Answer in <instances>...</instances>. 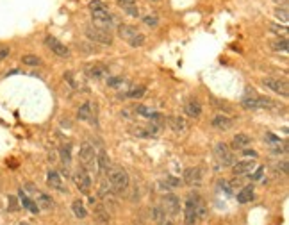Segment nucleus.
I'll use <instances>...</instances> for the list:
<instances>
[{
  "label": "nucleus",
  "instance_id": "f257e3e1",
  "mask_svg": "<svg viewBox=\"0 0 289 225\" xmlns=\"http://www.w3.org/2000/svg\"><path fill=\"white\" fill-rule=\"evenodd\" d=\"M108 177H109V184H111L112 191L123 193L127 188H129V174H127L125 168H121V166H112V168H109Z\"/></svg>",
  "mask_w": 289,
  "mask_h": 225
},
{
  "label": "nucleus",
  "instance_id": "f03ea898",
  "mask_svg": "<svg viewBox=\"0 0 289 225\" xmlns=\"http://www.w3.org/2000/svg\"><path fill=\"white\" fill-rule=\"evenodd\" d=\"M118 36H120L121 39H125V41L134 48L143 47L144 41H146L144 34L140 33L138 27H134V25H120V27H118Z\"/></svg>",
  "mask_w": 289,
  "mask_h": 225
},
{
  "label": "nucleus",
  "instance_id": "7ed1b4c3",
  "mask_svg": "<svg viewBox=\"0 0 289 225\" xmlns=\"http://www.w3.org/2000/svg\"><path fill=\"white\" fill-rule=\"evenodd\" d=\"M84 34L91 43L106 45V47H108V45H112L111 31H104V29H98V27H95V25H91V27H86Z\"/></svg>",
  "mask_w": 289,
  "mask_h": 225
},
{
  "label": "nucleus",
  "instance_id": "20e7f679",
  "mask_svg": "<svg viewBox=\"0 0 289 225\" xmlns=\"http://www.w3.org/2000/svg\"><path fill=\"white\" fill-rule=\"evenodd\" d=\"M243 108L247 109H277V104L268 97H252V99H243Z\"/></svg>",
  "mask_w": 289,
  "mask_h": 225
},
{
  "label": "nucleus",
  "instance_id": "39448f33",
  "mask_svg": "<svg viewBox=\"0 0 289 225\" xmlns=\"http://www.w3.org/2000/svg\"><path fill=\"white\" fill-rule=\"evenodd\" d=\"M91 22L95 27L104 29V31H111L114 27V16L109 11H98V13H91Z\"/></svg>",
  "mask_w": 289,
  "mask_h": 225
},
{
  "label": "nucleus",
  "instance_id": "423d86ee",
  "mask_svg": "<svg viewBox=\"0 0 289 225\" xmlns=\"http://www.w3.org/2000/svg\"><path fill=\"white\" fill-rule=\"evenodd\" d=\"M215 157L219 161L221 166H232L234 164V154L230 147H227L223 141H219L215 145Z\"/></svg>",
  "mask_w": 289,
  "mask_h": 225
},
{
  "label": "nucleus",
  "instance_id": "0eeeda50",
  "mask_svg": "<svg viewBox=\"0 0 289 225\" xmlns=\"http://www.w3.org/2000/svg\"><path fill=\"white\" fill-rule=\"evenodd\" d=\"M79 157H80V163L84 164L86 168L93 170L97 166V152H95V149L89 143H84V145L80 147Z\"/></svg>",
  "mask_w": 289,
  "mask_h": 225
},
{
  "label": "nucleus",
  "instance_id": "6e6552de",
  "mask_svg": "<svg viewBox=\"0 0 289 225\" xmlns=\"http://www.w3.org/2000/svg\"><path fill=\"white\" fill-rule=\"evenodd\" d=\"M73 183H75V186H77V189H79L80 193H84V195H88V193L91 191V186H93L89 174L82 168H79L73 174Z\"/></svg>",
  "mask_w": 289,
  "mask_h": 225
},
{
  "label": "nucleus",
  "instance_id": "1a4fd4ad",
  "mask_svg": "<svg viewBox=\"0 0 289 225\" xmlns=\"http://www.w3.org/2000/svg\"><path fill=\"white\" fill-rule=\"evenodd\" d=\"M25 189H27V191H31L34 195V202H36L37 209H45V211H48V209H52V207H54V202H52V198L48 197L47 193L34 189L33 184H27V186H25Z\"/></svg>",
  "mask_w": 289,
  "mask_h": 225
},
{
  "label": "nucleus",
  "instance_id": "9d476101",
  "mask_svg": "<svg viewBox=\"0 0 289 225\" xmlns=\"http://www.w3.org/2000/svg\"><path fill=\"white\" fill-rule=\"evenodd\" d=\"M262 84H264L268 89H271V91H275L277 95H280L282 99H288L289 97V88H288V82H286V80H279V79H271V77H268V79L262 80Z\"/></svg>",
  "mask_w": 289,
  "mask_h": 225
},
{
  "label": "nucleus",
  "instance_id": "9b49d317",
  "mask_svg": "<svg viewBox=\"0 0 289 225\" xmlns=\"http://www.w3.org/2000/svg\"><path fill=\"white\" fill-rule=\"evenodd\" d=\"M45 43H47V47L50 48L54 54H56L57 57H63V59H66V57H70V48L66 47L65 43H61L57 38L54 36H47L45 38Z\"/></svg>",
  "mask_w": 289,
  "mask_h": 225
},
{
  "label": "nucleus",
  "instance_id": "f8f14e48",
  "mask_svg": "<svg viewBox=\"0 0 289 225\" xmlns=\"http://www.w3.org/2000/svg\"><path fill=\"white\" fill-rule=\"evenodd\" d=\"M131 134L136 138H155L159 136V125L154 123V125L150 127H132L131 129Z\"/></svg>",
  "mask_w": 289,
  "mask_h": 225
},
{
  "label": "nucleus",
  "instance_id": "ddd939ff",
  "mask_svg": "<svg viewBox=\"0 0 289 225\" xmlns=\"http://www.w3.org/2000/svg\"><path fill=\"white\" fill-rule=\"evenodd\" d=\"M211 125H213V129H216V131H230L234 127V120L232 118H229L227 114H216L215 118H213V122H211Z\"/></svg>",
  "mask_w": 289,
  "mask_h": 225
},
{
  "label": "nucleus",
  "instance_id": "4468645a",
  "mask_svg": "<svg viewBox=\"0 0 289 225\" xmlns=\"http://www.w3.org/2000/svg\"><path fill=\"white\" fill-rule=\"evenodd\" d=\"M202 168H187L186 172H184V183L187 184V186H193V188H196V186H200L202 184Z\"/></svg>",
  "mask_w": 289,
  "mask_h": 225
},
{
  "label": "nucleus",
  "instance_id": "2eb2a0df",
  "mask_svg": "<svg viewBox=\"0 0 289 225\" xmlns=\"http://www.w3.org/2000/svg\"><path fill=\"white\" fill-rule=\"evenodd\" d=\"M84 72H86L88 77H91V79H95V80L102 79V77L108 75V68H106L104 65H100V63H91V65H86Z\"/></svg>",
  "mask_w": 289,
  "mask_h": 225
},
{
  "label": "nucleus",
  "instance_id": "dca6fc26",
  "mask_svg": "<svg viewBox=\"0 0 289 225\" xmlns=\"http://www.w3.org/2000/svg\"><path fill=\"white\" fill-rule=\"evenodd\" d=\"M184 220H186V225H195L196 222H198V218H196V211H195V202H193V193L187 197V200H186Z\"/></svg>",
  "mask_w": 289,
  "mask_h": 225
},
{
  "label": "nucleus",
  "instance_id": "f3484780",
  "mask_svg": "<svg viewBox=\"0 0 289 225\" xmlns=\"http://www.w3.org/2000/svg\"><path fill=\"white\" fill-rule=\"evenodd\" d=\"M164 209L172 216H177L181 213V200L175 195H166L164 197Z\"/></svg>",
  "mask_w": 289,
  "mask_h": 225
},
{
  "label": "nucleus",
  "instance_id": "a211bd4d",
  "mask_svg": "<svg viewBox=\"0 0 289 225\" xmlns=\"http://www.w3.org/2000/svg\"><path fill=\"white\" fill-rule=\"evenodd\" d=\"M253 168H255V161H252V159L238 161V163L232 164L234 175H247V174H250Z\"/></svg>",
  "mask_w": 289,
  "mask_h": 225
},
{
  "label": "nucleus",
  "instance_id": "6ab92c4d",
  "mask_svg": "<svg viewBox=\"0 0 289 225\" xmlns=\"http://www.w3.org/2000/svg\"><path fill=\"white\" fill-rule=\"evenodd\" d=\"M250 145H252V138L245 132H239L232 138V150H245Z\"/></svg>",
  "mask_w": 289,
  "mask_h": 225
},
{
  "label": "nucleus",
  "instance_id": "aec40b11",
  "mask_svg": "<svg viewBox=\"0 0 289 225\" xmlns=\"http://www.w3.org/2000/svg\"><path fill=\"white\" fill-rule=\"evenodd\" d=\"M77 118L82 120V122H93V104L84 102L77 111Z\"/></svg>",
  "mask_w": 289,
  "mask_h": 225
},
{
  "label": "nucleus",
  "instance_id": "412c9836",
  "mask_svg": "<svg viewBox=\"0 0 289 225\" xmlns=\"http://www.w3.org/2000/svg\"><path fill=\"white\" fill-rule=\"evenodd\" d=\"M47 183H48V186H50L52 189H56V191H61V193L66 191L65 188H63V181H61L59 174L54 172V170H50V172L47 174Z\"/></svg>",
  "mask_w": 289,
  "mask_h": 225
},
{
  "label": "nucleus",
  "instance_id": "4be33fe9",
  "mask_svg": "<svg viewBox=\"0 0 289 225\" xmlns=\"http://www.w3.org/2000/svg\"><path fill=\"white\" fill-rule=\"evenodd\" d=\"M184 111H186V114L189 118H198L202 114V106L198 100L191 99V100H187L186 102V108H184Z\"/></svg>",
  "mask_w": 289,
  "mask_h": 225
},
{
  "label": "nucleus",
  "instance_id": "5701e85b",
  "mask_svg": "<svg viewBox=\"0 0 289 225\" xmlns=\"http://www.w3.org/2000/svg\"><path fill=\"white\" fill-rule=\"evenodd\" d=\"M18 195H20V204H22L25 209H29L31 213H37V211H39V209H37V206H36V202H34L33 198H31L27 193H25L24 188H22V189L18 191Z\"/></svg>",
  "mask_w": 289,
  "mask_h": 225
},
{
  "label": "nucleus",
  "instance_id": "b1692460",
  "mask_svg": "<svg viewBox=\"0 0 289 225\" xmlns=\"http://www.w3.org/2000/svg\"><path fill=\"white\" fill-rule=\"evenodd\" d=\"M193 202H195V211L196 218L198 220H205L207 218V207H205V202L200 195H193Z\"/></svg>",
  "mask_w": 289,
  "mask_h": 225
},
{
  "label": "nucleus",
  "instance_id": "393cba45",
  "mask_svg": "<svg viewBox=\"0 0 289 225\" xmlns=\"http://www.w3.org/2000/svg\"><path fill=\"white\" fill-rule=\"evenodd\" d=\"M166 120H168V125H170V129H172V131H175V132H184V131H186L187 123H186V120H184L182 116H168Z\"/></svg>",
  "mask_w": 289,
  "mask_h": 225
},
{
  "label": "nucleus",
  "instance_id": "a878e982",
  "mask_svg": "<svg viewBox=\"0 0 289 225\" xmlns=\"http://www.w3.org/2000/svg\"><path fill=\"white\" fill-rule=\"evenodd\" d=\"M97 166L100 172H104V174H108V170L111 168V161H109L106 150H100L97 154Z\"/></svg>",
  "mask_w": 289,
  "mask_h": 225
},
{
  "label": "nucleus",
  "instance_id": "bb28decb",
  "mask_svg": "<svg viewBox=\"0 0 289 225\" xmlns=\"http://www.w3.org/2000/svg\"><path fill=\"white\" fill-rule=\"evenodd\" d=\"M95 206V218H97L98 222H100V224H109V213H108V209H106V206H102V204H97V202H95L93 204Z\"/></svg>",
  "mask_w": 289,
  "mask_h": 225
},
{
  "label": "nucleus",
  "instance_id": "cd10ccee",
  "mask_svg": "<svg viewBox=\"0 0 289 225\" xmlns=\"http://www.w3.org/2000/svg\"><path fill=\"white\" fill-rule=\"evenodd\" d=\"M253 198V186H245L241 191L238 193V202L239 204H248V202H252Z\"/></svg>",
  "mask_w": 289,
  "mask_h": 225
},
{
  "label": "nucleus",
  "instance_id": "c85d7f7f",
  "mask_svg": "<svg viewBox=\"0 0 289 225\" xmlns=\"http://www.w3.org/2000/svg\"><path fill=\"white\" fill-rule=\"evenodd\" d=\"M134 111L138 112V114H141L143 118H148V120H155V116H157L159 112H155L152 108H148V106H136Z\"/></svg>",
  "mask_w": 289,
  "mask_h": 225
},
{
  "label": "nucleus",
  "instance_id": "c756f323",
  "mask_svg": "<svg viewBox=\"0 0 289 225\" xmlns=\"http://www.w3.org/2000/svg\"><path fill=\"white\" fill-rule=\"evenodd\" d=\"M144 93H146V88H144V86H132L123 97H125V99H141Z\"/></svg>",
  "mask_w": 289,
  "mask_h": 225
},
{
  "label": "nucleus",
  "instance_id": "7c9ffc66",
  "mask_svg": "<svg viewBox=\"0 0 289 225\" xmlns=\"http://www.w3.org/2000/svg\"><path fill=\"white\" fill-rule=\"evenodd\" d=\"M72 211H73V215L77 216V218H86L88 216V211H86V207H84V204L80 200H73V204H72Z\"/></svg>",
  "mask_w": 289,
  "mask_h": 225
},
{
  "label": "nucleus",
  "instance_id": "2f4dec72",
  "mask_svg": "<svg viewBox=\"0 0 289 225\" xmlns=\"http://www.w3.org/2000/svg\"><path fill=\"white\" fill-rule=\"evenodd\" d=\"M88 7H89V11H91V13H98V11H109L108 4H106V2H102V0H91V2L88 4Z\"/></svg>",
  "mask_w": 289,
  "mask_h": 225
},
{
  "label": "nucleus",
  "instance_id": "473e14b6",
  "mask_svg": "<svg viewBox=\"0 0 289 225\" xmlns=\"http://www.w3.org/2000/svg\"><path fill=\"white\" fill-rule=\"evenodd\" d=\"M65 79L70 82V86H73V88H77V89H80L82 86H84V82H82L80 79H77V75H75L73 72H66Z\"/></svg>",
  "mask_w": 289,
  "mask_h": 225
},
{
  "label": "nucleus",
  "instance_id": "72a5a7b5",
  "mask_svg": "<svg viewBox=\"0 0 289 225\" xmlns=\"http://www.w3.org/2000/svg\"><path fill=\"white\" fill-rule=\"evenodd\" d=\"M271 48L277 52H288L289 45H288V39L286 38H282V39H277V41L271 43Z\"/></svg>",
  "mask_w": 289,
  "mask_h": 225
},
{
  "label": "nucleus",
  "instance_id": "f704fd0d",
  "mask_svg": "<svg viewBox=\"0 0 289 225\" xmlns=\"http://www.w3.org/2000/svg\"><path fill=\"white\" fill-rule=\"evenodd\" d=\"M22 63L27 66H39L41 65V59L37 56H33V54H29V56H24L22 57Z\"/></svg>",
  "mask_w": 289,
  "mask_h": 225
},
{
  "label": "nucleus",
  "instance_id": "c9c22d12",
  "mask_svg": "<svg viewBox=\"0 0 289 225\" xmlns=\"http://www.w3.org/2000/svg\"><path fill=\"white\" fill-rule=\"evenodd\" d=\"M275 18L280 20L282 24H288V20H289V14H288V7H277L275 9Z\"/></svg>",
  "mask_w": 289,
  "mask_h": 225
},
{
  "label": "nucleus",
  "instance_id": "e433bc0d",
  "mask_svg": "<svg viewBox=\"0 0 289 225\" xmlns=\"http://www.w3.org/2000/svg\"><path fill=\"white\" fill-rule=\"evenodd\" d=\"M143 22L148 25V27H157L159 25V18L155 13H150V14H146V16H143Z\"/></svg>",
  "mask_w": 289,
  "mask_h": 225
},
{
  "label": "nucleus",
  "instance_id": "4c0bfd02",
  "mask_svg": "<svg viewBox=\"0 0 289 225\" xmlns=\"http://www.w3.org/2000/svg\"><path fill=\"white\" fill-rule=\"evenodd\" d=\"M213 104H215L216 108L219 109L221 112H232L234 111V108L230 106V104H227V102H221V100H218V99H215L213 100Z\"/></svg>",
  "mask_w": 289,
  "mask_h": 225
},
{
  "label": "nucleus",
  "instance_id": "58836bf2",
  "mask_svg": "<svg viewBox=\"0 0 289 225\" xmlns=\"http://www.w3.org/2000/svg\"><path fill=\"white\" fill-rule=\"evenodd\" d=\"M108 86L109 88H114V89L121 88V86H123V79H121V77H109Z\"/></svg>",
  "mask_w": 289,
  "mask_h": 225
},
{
  "label": "nucleus",
  "instance_id": "ea45409f",
  "mask_svg": "<svg viewBox=\"0 0 289 225\" xmlns=\"http://www.w3.org/2000/svg\"><path fill=\"white\" fill-rule=\"evenodd\" d=\"M266 141H268L271 147H277V145H280V143H282V141H280V138L275 136V134H271V132H268V134H266Z\"/></svg>",
  "mask_w": 289,
  "mask_h": 225
},
{
  "label": "nucleus",
  "instance_id": "a19ab883",
  "mask_svg": "<svg viewBox=\"0 0 289 225\" xmlns=\"http://www.w3.org/2000/svg\"><path fill=\"white\" fill-rule=\"evenodd\" d=\"M9 54H11L9 47H5V45H0V63L5 61V59L9 57Z\"/></svg>",
  "mask_w": 289,
  "mask_h": 225
},
{
  "label": "nucleus",
  "instance_id": "79ce46f5",
  "mask_svg": "<svg viewBox=\"0 0 289 225\" xmlns=\"http://www.w3.org/2000/svg\"><path fill=\"white\" fill-rule=\"evenodd\" d=\"M123 11H125L129 16H134V18H138L140 16V11H138V7L136 5H129V7H123Z\"/></svg>",
  "mask_w": 289,
  "mask_h": 225
},
{
  "label": "nucleus",
  "instance_id": "37998d69",
  "mask_svg": "<svg viewBox=\"0 0 289 225\" xmlns=\"http://www.w3.org/2000/svg\"><path fill=\"white\" fill-rule=\"evenodd\" d=\"M154 218H155V220H157L161 225L164 224V222H163V209H161V207H154Z\"/></svg>",
  "mask_w": 289,
  "mask_h": 225
},
{
  "label": "nucleus",
  "instance_id": "c03bdc74",
  "mask_svg": "<svg viewBox=\"0 0 289 225\" xmlns=\"http://www.w3.org/2000/svg\"><path fill=\"white\" fill-rule=\"evenodd\" d=\"M271 31H273V33H277V34H286L288 33V27H286V25H271Z\"/></svg>",
  "mask_w": 289,
  "mask_h": 225
},
{
  "label": "nucleus",
  "instance_id": "a18cd8bd",
  "mask_svg": "<svg viewBox=\"0 0 289 225\" xmlns=\"http://www.w3.org/2000/svg\"><path fill=\"white\" fill-rule=\"evenodd\" d=\"M116 4L120 7H129V5H136V0H116Z\"/></svg>",
  "mask_w": 289,
  "mask_h": 225
},
{
  "label": "nucleus",
  "instance_id": "49530a36",
  "mask_svg": "<svg viewBox=\"0 0 289 225\" xmlns=\"http://www.w3.org/2000/svg\"><path fill=\"white\" fill-rule=\"evenodd\" d=\"M9 209L11 211H16V209H18V200H16V197H9Z\"/></svg>",
  "mask_w": 289,
  "mask_h": 225
},
{
  "label": "nucleus",
  "instance_id": "de8ad7c7",
  "mask_svg": "<svg viewBox=\"0 0 289 225\" xmlns=\"http://www.w3.org/2000/svg\"><path fill=\"white\" fill-rule=\"evenodd\" d=\"M277 170H282V174H288V161H282V163L277 164Z\"/></svg>",
  "mask_w": 289,
  "mask_h": 225
},
{
  "label": "nucleus",
  "instance_id": "09e8293b",
  "mask_svg": "<svg viewBox=\"0 0 289 225\" xmlns=\"http://www.w3.org/2000/svg\"><path fill=\"white\" fill-rule=\"evenodd\" d=\"M243 152H245V155H248V157H257V152H255V150L245 149V150H243Z\"/></svg>",
  "mask_w": 289,
  "mask_h": 225
},
{
  "label": "nucleus",
  "instance_id": "8fccbe9b",
  "mask_svg": "<svg viewBox=\"0 0 289 225\" xmlns=\"http://www.w3.org/2000/svg\"><path fill=\"white\" fill-rule=\"evenodd\" d=\"M262 172H264V168H262V166H259V168H257V172L253 174V179H261L262 177Z\"/></svg>",
  "mask_w": 289,
  "mask_h": 225
},
{
  "label": "nucleus",
  "instance_id": "3c124183",
  "mask_svg": "<svg viewBox=\"0 0 289 225\" xmlns=\"http://www.w3.org/2000/svg\"><path fill=\"white\" fill-rule=\"evenodd\" d=\"M275 2H277V4H282L284 7L288 5V0H275Z\"/></svg>",
  "mask_w": 289,
  "mask_h": 225
},
{
  "label": "nucleus",
  "instance_id": "603ef678",
  "mask_svg": "<svg viewBox=\"0 0 289 225\" xmlns=\"http://www.w3.org/2000/svg\"><path fill=\"white\" fill-rule=\"evenodd\" d=\"M163 225H173V224H172V222H164Z\"/></svg>",
  "mask_w": 289,
  "mask_h": 225
}]
</instances>
